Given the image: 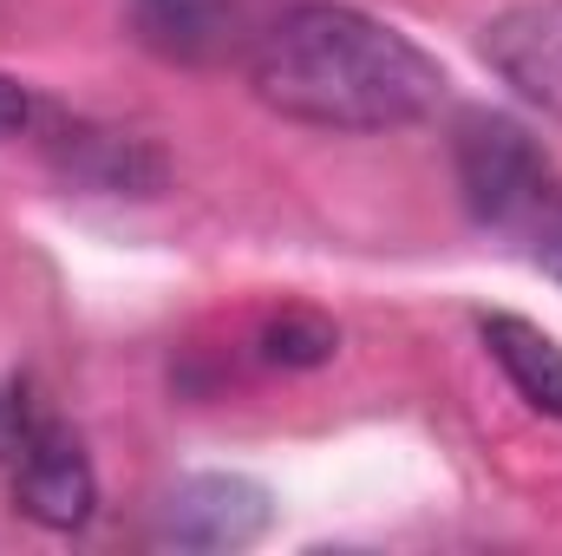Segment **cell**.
<instances>
[{"label":"cell","mask_w":562,"mask_h":556,"mask_svg":"<svg viewBox=\"0 0 562 556\" xmlns=\"http://www.w3.org/2000/svg\"><path fill=\"white\" fill-rule=\"evenodd\" d=\"M13 504L46 531H86L99 511V471H92L79 432L59 425L53 413L33 419L26 445L13 452Z\"/></svg>","instance_id":"277c9868"},{"label":"cell","mask_w":562,"mask_h":556,"mask_svg":"<svg viewBox=\"0 0 562 556\" xmlns=\"http://www.w3.org/2000/svg\"><path fill=\"white\" fill-rule=\"evenodd\" d=\"M26 125H33V92H26L20 79H7V73H0V144L20 138Z\"/></svg>","instance_id":"8fae6325"},{"label":"cell","mask_w":562,"mask_h":556,"mask_svg":"<svg viewBox=\"0 0 562 556\" xmlns=\"http://www.w3.org/2000/svg\"><path fill=\"white\" fill-rule=\"evenodd\" d=\"M125 26L144 53L170 66H229L256 46V7L249 0H125Z\"/></svg>","instance_id":"5b68a950"},{"label":"cell","mask_w":562,"mask_h":556,"mask_svg":"<svg viewBox=\"0 0 562 556\" xmlns=\"http://www.w3.org/2000/svg\"><path fill=\"white\" fill-rule=\"evenodd\" d=\"M276 504L256 478L243 471H196L177 478L157 504V544L164 551H196V556H223V551H249L269 531Z\"/></svg>","instance_id":"3957f363"},{"label":"cell","mask_w":562,"mask_h":556,"mask_svg":"<svg viewBox=\"0 0 562 556\" xmlns=\"http://www.w3.org/2000/svg\"><path fill=\"white\" fill-rule=\"evenodd\" d=\"M334 347H340V327L307 314V308H281L276 321L256 334V354L269 367H321V360H334Z\"/></svg>","instance_id":"9c48e42d"},{"label":"cell","mask_w":562,"mask_h":556,"mask_svg":"<svg viewBox=\"0 0 562 556\" xmlns=\"http://www.w3.org/2000/svg\"><path fill=\"white\" fill-rule=\"evenodd\" d=\"M484 59L524 105L562 119V0L504 7L484 26Z\"/></svg>","instance_id":"8992f818"},{"label":"cell","mask_w":562,"mask_h":556,"mask_svg":"<svg viewBox=\"0 0 562 556\" xmlns=\"http://www.w3.org/2000/svg\"><path fill=\"white\" fill-rule=\"evenodd\" d=\"M33 419H40V407H33V387H26V380H0V458H13V452L26 445Z\"/></svg>","instance_id":"30bf717a"},{"label":"cell","mask_w":562,"mask_h":556,"mask_svg":"<svg viewBox=\"0 0 562 556\" xmlns=\"http://www.w3.org/2000/svg\"><path fill=\"white\" fill-rule=\"evenodd\" d=\"M249 79L269 112L314 132H400L445 99V66L425 46L334 0L276 13L249 46Z\"/></svg>","instance_id":"6da1fadb"},{"label":"cell","mask_w":562,"mask_h":556,"mask_svg":"<svg viewBox=\"0 0 562 556\" xmlns=\"http://www.w3.org/2000/svg\"><path fill=\"white\" fill-rule=\"evenodd\" d=\"M484 354L504 367V380L517 387V400L543 419H562V347L524 314H484L477 321Z\"/></svg>","instance_id":"ba28073f"},{"label":"cell","mask_w":562,"mask_h":556,"mask_svg":"<svg viewBox=\"0 0 562 556\" xmlns=\"http://www.w3.org/2000/svg\"><path fill=\"white\" fill-rule=\"evenodd\" d=\"M543 269H550V276L562 281V236H557V249H550V256H543Z\"/></svg>","instance_id":"7c38bea8"},{"label":"cell","mask_w":562,"mask_h":556,"mask_svg":"<svg viewBox=\"0 0 562 556\" xmlns=\"http://www.w3.org/2000/svg\"><path fill=\"white\" fill-rule=\"evenodd\" d=\"M53 164L66 170V184L105 190V197H150L164 184L157 144L132 138V132H105V125H59Z\"/></svg>","instance_id":"52a82bcc"},{"label":"cell","mask_w":562,"mask_h":556,"mask_svg":"<svg viewBox=\"0 0 562 556\" xmlns=\"http://www.w3.org/2000/svg\"><path fill=\"white\" fill-rule=\"evenodd\" d=\"M451 164H458V190L477 230L530 243V256L543 263L562 236V184L557 164L543 157V144L530 138L517 119L504 112H464L451 132Z\"/></svg>","instance_id":"7a4b0ae2"}]
</instances>
